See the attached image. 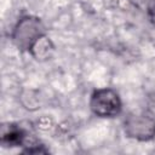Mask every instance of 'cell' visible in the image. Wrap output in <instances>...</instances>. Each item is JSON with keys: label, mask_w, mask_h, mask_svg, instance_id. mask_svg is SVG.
I'll use <instances>...</instances> for the list:
<instances>
[{"label": "cell", "mask_w": 155, "mask_h": 155, "mask_svg": "<svg viewBox=\"0 0 155 155\" xmlns=\"http://www.w3.org/2000/svg\"><path fill=\"white\" fill-rule=\"evenodd\" d=\"M44 34H46V28L38 16L23 15L11 30V41L18 51L29 52L31 45Z\"/></svg>", "instance_id": "obj_1"}, {"label": "cell", "mask_w": 155, "mask_h": 155, "mask_svg": "<svg viewBox=\"0 0 155 155\" xmlns=\"http://www.w3.org/2000/svg\"><path fill=\"white\" fill-rule=\"evenodd\" d=\"M91 113L101 119H113L121 114L122 101L113 87H101L92 91L88 101Z\"/></svg>", "instance_id": "obj_2"}, {"label": "cell", "mask_w": 155, "mask_h": 155, "mask_svg": "<svg viewBox=\"0 0 155 155\" xmlns=\"http://www.w3.org/2000/svg\"><path fill=\"white\" fill-rule=\"evenodd\" d=\"M122 130L130 139L150 142L155 139V116L149 111L128 113L122 121Z\"/></svg>", "instance_id": "obj_3"}, {"label": "cell", "mask_w": 155, "mask_h": 155, "mask_svg": "<svg viewBox=\"0 0 155 155\" xmlns=\"http://www.w3.org/2000/svg\"><path fill=\"white\" fill-rule=\"evenodd\" d=\"M0 143L7 148H25L33 144L34 140H30V132L27 127L17 122H5L1 126Z\"/></svg>", "instance_id": "obj_4"}, {"label": "cell", "mask_w": 155, "mask_h": 155, "mask_svg": "<svg viewBox=\"0 0 155 155\" xmlns=\"http://www.w3.org/2000/svg\"><path fill=\"white\" fill-rule=\"evenodd\" d=\"M54 51H56L54 44L52 42V40L47 34H44L31 45L28 53L38 62H46L52 58Z\"/></svg>", "instance_id": "obj_5"}, {"label": "cell", "mask_w": 155, "mask_h": 155, "mask_svg": "<svg viewBox=\"0 0 155 155\" xmlns=\"http://www.w3.org/2000/svg\"><path fill=\"white\" fill-rule=\"evenodd\" d=\"M19 98H21V103H22L23 108L29 111H34L40 108V98H39V94L36 93V91H34V90L24 91Z\"/></svg>", "instance_id": "obj_6"}, {"label": "cell", "mask_w": 155, "mask_h": 155, "mask_svg": "<svg viewBox=\"0 0 155 155\" xmlns=\"http://www.w3.org/2000/svg\"><path fill=\"white\" fill-rule=\"evenodd\" d=\"M148 17L149 21L155 25V0H149L148 2Z\"/></svg>", "instance_id": "obj_7"}, {"label": "cell", "mask_w": 155, "mask_h": 155, "mask_svg": "<svg viewBox=\"0 0 155 155\" xmlns=\"http://www.w3.org/2000/svg\"><path fill=\"white\" fill-rule=\"evenodd\" d=\"M154 40H155V39H154Z\"/></svg>", "instance_id": "obj_8"}]
</instances>
